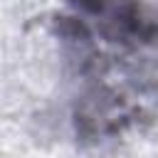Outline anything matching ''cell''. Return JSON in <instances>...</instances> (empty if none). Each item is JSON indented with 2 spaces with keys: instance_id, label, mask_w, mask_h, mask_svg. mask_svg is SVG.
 <instances>
[{
  "instance_id": "obj_2",
  "label": "cell",
  "mask_w": 158,
  "mask_h": 158,
  "mask_svg": "<svg viewBox=\"0 0 158 158\" xmlns=\"http://www.w3.org/2000/svg\"><path fill=\"white\" fill-rule=\"evenodd\" d=\"M128 121V109L116 94L96 91L94 96H86L81 101V109L77 111V133L84 138H99L116 133Z\"/></svg>"
},
{
  "instance_id": "obj_1",
  "label": "cell",
  "mask_w": 158,
  "mask_h": 158,
  "mask_svg": "<svg viewBox=\"0 0 158 158\" xmlns=\"http://www.w3.org/2000/svg\"><path fill=\"white\" fill-rule=\"evenodd\" d=\"M96 17L101 22L99 32L111 42L138 44L158 37V7L138 0H106Z\"/></svg>"
}]
</instances>
